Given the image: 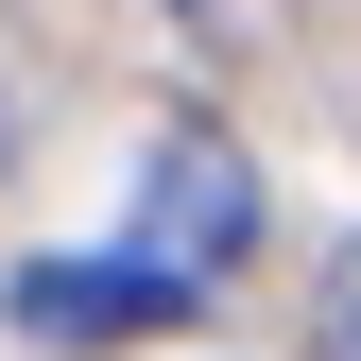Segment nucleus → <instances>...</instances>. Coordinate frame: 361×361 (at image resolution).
Masks as SVG:
<instances>
[{
    "instance_id": "obj_1",
    "label": "nucleus",
    "mask_w": 361,
    "mask_h": 361,
    "mask_svg": "<svg viewBox=\"0 0 361 361\" xmlns=\"http://www.w3.org/2000/svg\"><path fill=\"white\" fill-rule=\"evenodd\" d=\"M241 241H258V172L224 155V138H172L155 190H138V258L207 293V276H241Z\"/></svg>"
},
{
    "instance_id": "obj_2",
    "label": "nucleus",
    "mask_w": 361,
    "mask_h": 361,
    "mask_svg": "<svg viewBox=\"0 0 361 361\" xmlns=\"http://www.w3.org/2000/svg\"><path fill=\"white\" fill-rule=\"evenodd\" d=\"M190 310V276H155V258H35L18 276V327L35 344H138Z\"/></svg>"
},
{
    "instance_id": "obj_3",
    "label": "nucleus",
    "mask_w": 361,
    "mask_h": 361,
    "mask_svg": "<svg viewBox=\"0 0 361 361\" xmlns=\"http://www.w3.org/2000/svg\"><path fill=\"white\" fill-rule=\"evenodd\" d=\"M310 361H361V241L327 258V293H310Z\"/></svg>"
}]
</instances>
